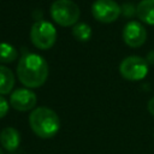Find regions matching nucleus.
<instances>
[{"instance_id":"5","label":"nucleus","mask_w":154,"mask_h":154,"mask_svg":"<svg viewBox=\"0 0 154 154\" xmlns=\"http://www.w3.org/2000/svg\"><path fill=\"white\" fill-rule=\"evenodd\" d=\"M119 72L128 81H141L148 73V63L141 57L130 55L120 63Z\"/></svg>"},{"instance_id":"15","label":"nucleus","mask_w":154,"mask_h":154,"mask_svg":"<svg viewBox=\"0 0 154 154\" xmlns=\"http://www.w3.org/2000/svg\"><path fill=\"white\" fill-rule=\"evenodd\" d=\"M122 12H124V14L129 17V16H134V14H135L136 8H135L134 5H131V4H125V5L122 7Z\"/></svg>"},{"instance_id":"10","label":"nucleus","mask_w":154,"mask_h":154,"mask_svg":"<svg viewBox=\"0 0 154 154\" xmlns=\"http://www.w3.org/2000/svg\"><path fill=\"white\" fill-rule=\"evenodd\" d=\"M137 17L149 25H154V0H142L136 7Z\"/></svg>"},{"instance_id":"2","label":"nucleus","mask_w":154,"mask_h":154,"mask_svg":"<svg viewBox=\"0 0 154 154\" xmlns=\"http://www.w3.org/2000/svg\"><path fill=\"white\" fill-rule=\"evenodd\" d=\"M29 125L40 138H52L60 130L59 116L48 107H36L29 116Z\"/></svg>"},{"instance_id":"13","label":"nucleus","mask_w":154,"mask_h":154,"mask_svg":"<svg viewBox=\"0 0 154 154\" xmlns=\"http://www.w3.org/2000/svg\"><path fill=\"white\" fill-rule=\"evenodd\" d=\"M72 35L77 41L85 42L91 36V28L87 23H78L72 28Z\"/></svg>"},{"instance_id":"9","label":"nucleus","mask_w":154,"mask_h":154,"mask_svg":"<svg viewBox=\"0 0 154 154\" xmlns=\"http://www.w3.org/2000/svg\"><path fill=\"white\" fill-rule=\"evenodd\" d=\"M0 143L2 148L10 153L16 152L20 144V135L17 129L7 126L0 132Z\"/></svg>"},{"instance_id":"7","label":"nucleus","mask_w":154,"mask_h":154,"mask_svg":"<svg viewBox=\"0 0 154 154\" xmlns=\"http://www.w3.org/2000/svg\"><path fill=\"white\" fill-rule=\"evenodd\" d=\"M123 40L129 47H141L147 40V30L140 22L131 20L123 29Z\"/></svg>"},{"instance_id":"17","label":"nucleus","mask_w":154,"mask_h":154,"mask_svg":"<svg viewBox=\"0 0 154 154\" xmlns=\"http://www.w3.org/2000/svg\"><path fill=\"white\" fill-rule=\"evenodd\" d=\"M147 63L154 64V51H150V52L147 54Z\"/></svg>"},{"instance_id":"16","label":"nucleus","mask_w":154,"mask_h":154,"mask_svg":"<svg viewBox=\"0 0 154 154\" xmlns=\"http://www.w3.org/2000/svg\"><path fill=\"white\" fill-rule=\"evenodd\" d=\"M147 109L149 111V113H150L152 116H154V96L148 101V103H147Z\"/></svg>"},{"instance_id":"4","label":"nucleus","mask_w":154,"mask_h":154,"mask_svg":"<svg viewBox=\"0 0 154 154\" xmlns=\"http://www.w3.org/2000/svg\"><path fill=\"white\" fill-rule=\"evenodd\" d=\"M30 38L32 45L38 49H49L57 40L54 25L47 20H37L31 25Z\"/></svg>"},{"instance_id":"12","label":"nucleus","mask_w":154,"mask_h":154,"mask_svg":"<svg viewBox=\"0 0 154 154\" xmlns=\"http://www.w3.org/2000/svg\"><path fill=\"white\" fill-rule=\"evenodd\" d=\"M17 55L18 53L12 45L6 43V42L0 43V61L1 63H5V64L12 63L17 59Z\"/></svg>"},{"instance_id":"1","label":"nucleus","mask_w":154,"mask_h":154,"mask_svg":"<svg viewBox=\"0 0 154 154\" xmlns=\"http://www.w3.org/2000/svg\"><path fill=\"white\" fill-rule=\"evenodd\" d=\"M17 76L28 88H40L48 77V64L38 54L23 55L17 65Z\"/></svg>"},{"instance_id":"8","label":"nucleus","mask_w":154,"mask_h":154,"mask_svg":"<svg viewBox=\"0 0 154 154\" xmlns=\"http://www.w3.org/2000/svg\"><path fill=\"white\" fill-rule=\"evenodd\" d=\"M36 101H37L36 94L30 89H24V88L16 89L14 91L11 93V96H10V105L16 111H19V112L34 109Z\"/></svg>"},{"instance_id":"14","label":"nucleus","mask_w":154,"mask_h":154,"mask_svg":"<svg viewBox=\"0 0 154 154\" xmlns=\"http://www.w3.org/2000/svg\"><path fill=\"white\" fill-rule=\"evenodd\" d=\"M8 108H10V105H8L7 100L2 95H0V119L7 114Z\"/></svg>"},{"instance_id":"3","label":"nucleus","mask_w":154,"mask_h":154,"mask_svg":"<svg viewBox=\"0 0 154 154\" xmlns=\"http://www.w3.org/2000/svg\"><path fill=\"white\" fill-rule=\"evenodd\" d=\"M51 16L61 26H71L79 19L81 11L72 0H55L51 5Z\"/></svg>"},{"instance_id":"11","label":"nucleus","mask_w":154,"mask_h":154,"mask_svg":"<svg viewBox=\"0 0 154 154\" xmlns=\"http://www.w3.org/2000/svg\"><path fill=\"white\" fill-rule=\"evenodd\" d=\"M14 87L13 72L2 65H0V95H6L12 91Z\"/></svg>"},{"instance_id":"6","label":"nucleus","mask_w":154,"mask_h":154,"mask_svg":"<svg viewBox=\"0 0 154 154\" xmlns=\"http://www.w3.org/2000/svg\"><path fill=\"white\" fill-rule=\"evenodd\" d=\"M122 8L114 0H96L91 5L94 18L101 23H113L120 16Z\"/></svg>"}]
</instances>
